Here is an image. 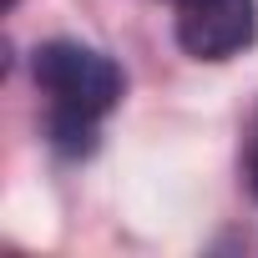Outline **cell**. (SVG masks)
<instances>
[{
	"instance_id": "obj_1",
	"label": "cell",
	"mask_w": 258,
	"mask_h": 258,
	"mask_svg": "<svg viewBox=\"0 0 258 258\" xmlns=\"http://www.w3.org/2000/svg\"><path fill=\"white\" fill-rule=\"evenodd\" d=\"M36 86L51 96V137L61 152H86L96 121L121 101V71L111 56L81 41H46L31 61Z\"/></svg>"
},
{
	"instance_id": "obj_2",
	"label": "cell",
	"mask_w": 258,
	"mask_h": 258,
	"mask_svg": "<svg viewBox=\"0 0 258 258\" xmlns=\"http://www.w3.org/2000/svg\"><path fill=\"white\" fill-rule=\"evenodd\" d=\"M258 36V0H177V41L198 61H228Z\"/></svg>"
},
{
	"instance_id": "obj_3",
	"label": "cell",
	"mask_w": 258,
	"mask_h": 258,
	"mask_svg": "<svg viewBox=\"0 0 258 258\" xmlns=\"http://www.w3.org/2000/svg\"><path fill=\"white\" fill-rule=\"evenodd\" d=\"M248 182H253V192H258V132H253V147H248Z\"/></svg>"
},
{
	"instance_id": "obj_4",
	"label": "cell",
	"mask_w": 258,
	"mask_h": 258,
	"mask_svg": "<svg viewBox=\"0 0 258 258\" xmlns=\"http://www.w3.org/2000/svg\"><path fill=\"white\" fill-rule=\"evenodd\" d=\"M6 6H11V0H6Z\"/></svg>"
}]
</instances>
